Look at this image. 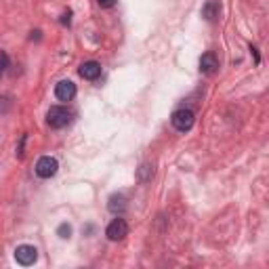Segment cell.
<instances>
[{
	"label": "cell",
	"mask_w": 269,
	"mask_h": 269,
	"mask_svg": "<svg viewBox=\"0 0 269 269\" xmlns=\"http://www.w3.org/2000/svg\"><path fill=\"white\" fill-rule=\"evenodd\" d=\"M70 120H72V114L61 105H55L47 111V124L51 128H63V126L70 124Z\"/></svg>",
	"instance_id": "obj_1"
},
{
	"label": "cell",
	"mask_w": 269,
	"mask_h": 269,
	"mask_svg": "<svg viewBox=\"0 0 269 269\" xmlns=\"http://www.w3.org/2000/svg\"><path fill=\"white\" fill-rule=\"evenodd\" d=\"M196 122V114L191 109H177L172 114V126L179 130V132H187Z\"/></svg>",
	"instance_id": "obj_2"
},
{
	"label": "cell",
	"mask_w": 269,
	"mask_h": 269,
	"mask_svg": "<svg viewBox=\"0 0 269 269\" xmlns=\"http://www.w3.org/2000/svg\"><path fill=\"white\" fill-rule=\"evenodd\" d=\"M105 236L111 240V242H120V240H124L126 236H128V223L124 221V219H114L107 225V229H105Z\"/></svg>",
	"instance_id": "obj_3"
},
{
	"label": "cell",
	"mask_w": 269,
	"mask_h": 269,
	"mask_svg": "<svg viewBox=\"0 0 269 269\" xmlns=\"http://www.w3.org/2000/svg\"><path fill=\"white\" fill-rule=\"evenodd\" d=\"M57 168H59V164H57L55 158H51V156H42V158L36 162V175H38L40 179H51V177H55V175H57Z\"/></svg>",
	"instance_id": "obj_4"
},
{
	"label": "cell",
	"mask_w": 269,
	"mask_h": 269,
	"mask_svg": "<svg viewBox=\"0 0 269 269\" xmlns=\"http://www.w3.org/2000/svg\"><path fill=\"white\" fill-rule=\"evenodd\" d=\"M15 259H17L19 265H34L36 259H38V251L30 244H21L15 251Z\"/></svg>",
	"instance_id": "obj_5"
},
{
	"label": "cell",
	"mask_w": 269,
	"mask_h": 269,
	"mask_svg": "<svg viewBox=\"0 0 269 269\" xmlns=\"http://www.w3.org/2000/svg\"><path fill=\"white\" fill-rule=\"evenodd\" d=\"M55 97L59 101H72L76 97V84L72 80H61L55 86Z\"/></svg>",
	"instance_id": "obj_6"
},
{
	"label": "cell",
	"mask_w": 269,
	"mask_h": 269,
	"mask_svg": "<svg viewBox=\"0 0 269 269\" xmlns=\"http://www.w3.org/2000/svg\"><path fill=\"white\" fill-rule=\"evenodd\" d=\"M219 70V59L213 51H206L200 57V72L202 74H215Z\"/></svg>",
	"instance_id": "obj_7"
},
{
	"label": "cell",
	"mask_w": 269,
	"mask_h": 269,
	"mask_svg": "<svg viewBox=\"0 0 269 269\" xmlns=\"http://www.w3.org/2000/svg\"><path fill=\"white\" fill-rule=\"evenodd\" d=\"M80 76L84 80H97L101 76V65L97 61H84L80 65Z\"/></svg>",
	"instance_id": "obj_8"
},
{
	"label": "cell",
	"mask_w": 269,
	"mask_h": 269,
	"mask_svg": "<svg viewBox=\"0 0 269 269\" xmlns=\"http://www.w3.org/2000/svg\"><path fill=\"white\" fill-rule=\"evenodd\" d=\"M124 198L122 196H111L109 198V210L111 213H118V210H124Z\"/></svg>",
	"instance_id": "obj_9"
},
{
	"label": "cell",
	"mask_w": 269,
	"mask_h": 269,
	"mask_svg": "<svg viewBox=\"0 0 269 269\" xmlns=\"http://www.w3.org/2000/svg\"><path fill=\"white\" fill-rule=\"evenodd\" d=\"M57 234H59V238H63V240H67L72 236V227L67 225V223H61L59 225V229H57Z\"/></svg>",
	"instance_id": "obj_10"
},
{
	"label": "cell",
	"mask_w": 269,
	"mask_h": 269,
	"mask_svg": "<svg viewBox=\"0 0 269 269\" xmlns=\"http://www.w3.org/2000/svg\"><path fill=\"white\" fill-rule=\"evenodd\" d=\"M7 63H9V57H7V53H0V76L5 74V70H7Z\"/></svg>",
	"instance_id": "obj_11"
},
{
	"label": "cell",
	"mask_w": 269,
	"mask_h": 269,
	"mask_svg": "<svg viewBox=\"0 0 269 269\" xmlns=\"http://www.w3.org/2000/svg\"><path fill=\"white\" fill-rule=\"evenodd\" d=\"M97 3H99V7H103V9H109V7H114V5L118 3V0H97Z\"/></svg>",
	"instance_id": "obj_12"
},
{
	"label": "cell",
	"mask_w": 269,
	"mask_h": 269,
	"mask_svg": "<svg viewBox=\"0 0 269 269\" xmlns=\"http://www.w3.org/2000/svg\"><path fill=\"white\" fill-rule=\"evenodd\" d=\"M61 21H63V24H70V13H63V15H61Z\"/></svg>",
	"instance_id": "obj_13"
}]
</instances>
